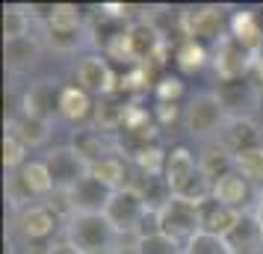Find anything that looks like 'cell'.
Masks as SVG:
<instances>
[{
	"mask_svg": "<svg viewBox=\"0 0 263 254\" xmlns=\"http://www.w3.org/2000/svg\"><path fill=\"white\" fill-rule=\"evenodd\" d=\"M119 233L107 222V216H74L68 222V242L80 254H109L119 245Z\"/></svg>",
	"mask_w": 263,
	"mask_h": 254,
	"instance_id": "cell-1",
	"label": "cell"
},
{
	"mask_svg": "<svg viewBox=\"0 0 263 254\" xmlns=\"http://www.w3.org/2000/svg\"><path fill=\"white\" fill-rule=\"evenodd\" d=\"M225 121H228V112L216 92H201V95H195L183 107V127L195 139H207L213 133L219 136V130L225 127Z\"/></svg>",
	"mask_w": 263,
	"mask_h": 254,
	"instance_id": "cell-2",
	"label": "cell"
},
{
	"mask_svg": "<svg viewBox=\"0 0 263 254\" xmlns=\"http://www.w3.org/2000/svg\"><path fill=\"white\" fill-rule=\"evenodd\" d=\"M74 83L86 89L89 95L109 97V95H119L121 77L112 71V65H109L104 53H89V56H80L74 62Z\"/></svg>",
	"mask_w": 263,
	"mask_h": 254,
	"instance_id": "cell-3",
	"label": "cell"
},
{
	"mask_svg": "<svg viewBox=\"0 0 263 254\" xmlns=\"http://www.w3.org/2000/svg\"><path fill=\"white\" fill-rule=\"evenodd\" d=\"M104 216H107V222L116 228V233L119 237H127V233H142V222L151 213H148V207H145L142 195L133 192V189H116L112 192V198H109L107 210H104Z\"/></svg>",
	"mask_w": 263,
	"mask_h": 254,
	"instance_id": "cell-4",
	"label": "cell"
},
{
	"mask_svg": "<svg viewBox=\"0 0 263 254\" xmlns=\"http://www.w3.org/2000/svg\"><path fill=\"white\" fill-rule=\"evenodd\" d=\"M157 230L166 233L168 240H175L178 245H186L195 233H201V216H198V207L175 195V198L157 213Z\"/></svg>",
	"mask_w": 263,
	"mask_h": 254,
	"instance_id": "cell-5",
	"label": "cell"
},
{
	"mask_svg": "<svg viewBox=\"0 0 263 254\" xmlns=\"http://www.w3.org/2000/svg\"><path fill=\"white\" fill-rule=\"evenodd\" d=\"M45 166H48L50 181H53V192H71L77 183L92 174V166L71 145L50 148L45 154Z\"/></svg>",
	"mask_w": 263,
	"mask_h": 254,
	"instance_id": "cell-6",
	"label": "cell"
},
{
	"mask_svg": "<svg viewBox=\"0 0 263 254\" xmlns=\"http://www.w3.org/2000/svg\"><path fill=\"white\" fill-rule=\"evenodd\" d=\"M180 33L192 42H222L225 38V9L222 6H198L186 9L178 18Z\"/></svg>",
	"mask_w": 263,
	"mask_h": 254,
	"instance_id": "cell-7",
	"label": "cell"
},
{
	"mask_svg": "<svg viewBox=\"0 0 263 254\" xmlns=\"http://www.w3.org/2000/svg\"><path fill=\"white\" fill-rule=\"evenodd\" d=\"M254 56H257V53H251L246 45H239L237 38L228 33V36L219 42V48H216V53H213V68H216V74H219L222 83H228V80H246L251 74Z\"/></svg>",
	"mask_w": 263,
	"mask_h": 254,
	"instance_id": "cell-8",
	"label": "cell"
},
{
	"mask_svg": "<svg viewBox=\"0 0 263 254\" xmlns=\"http://www.w3.org/2000/svg\"><path fill=\"white\" fill-rule=\"evenodd\" d=\"M216 95L225 107L228 119H254V112L260 109V89L251 83V77L246 80H228V83H219Z\"/></svg>",
	"mask_w": 263,
	"mask_h": 254,
	"instance_id": "cell-9",
	"label": "cell"
},
{
	"mask_svg": "<svg viewBox=\"0 0 263 254\" xmlns=\"http://www.w3.org/2000/svg\"><path fill=\"white\" fill-rule=\"evenodd\" d=\"M219 145L231 157L257 151L263 148V124H257L254 119H228L225 127L219 130Z\"/></svg>",
	"mask_w": 263,
	"mask_h": 254,
	"instance_id": "cell-10",
	"label": "cell"
},
{
	"mask_svg": "<svg viewBox=\"0 0 263 254\" xmlns=\"http://www.w3.org/2000/svg\"><path fill=\"white\" fill-rule=\"evenodd\" d=\"M57 225H60V219L45 201L21 207L18 216H15V230L24 237V242H48L53 237Z\"/></svg>",
	"mask_w": 263,
	"mask_h": 254,
	"instance_id": "cell-11",
	"label": "cell"
},
{
	"mask_svg": "<svg viewBox=\"0 0 263 254\" xmlns=\"http://www.w3.org/2000/svg\"><path fill=\"white\" fill-rule=\"evenodd\" d=\"M60 92H62V86L57 80H39V83H33L21 95V115L50 121L53 112H57V104H60Z\"/></svg>",
	"mask_w": 263,
	"mask_h": 254,
	"instance_id": "cell-12",
	"label": "cell"
},
{
	"mask_svg": "<svg viewBox=\"0 0 263 254\" xmlns=\"http://www.w3.org/2000/svg\"><path fill=\"white\" fill-rule=\"evenodd\" d=\"M228 248L234 254H263V225L260 219L242 210L237 219V225L225 233Z\"/></svg>",
	"mask_w": 263,
	"mask_h": 254,
	"instance_id": "cell-13",
	"label": "cell"
},
{
	"mask_svg": "<svg viewBox=\"0 0 263 254\" xmlns=\"http://www.w3.org/2000/svg\"><path fill=\"white\" fill-rule=\"evenodd\" d=\"M68 195H71V204H74V213H77V216H101V213L107 210L109 198H112V189L89 174V178L77 183Z\"/></svg>",
	"mask_w": 263,
	"mask_h": 254,
	"instance_id": "cell-14",
	"label": "cell"
},
{
	"mask_svg": "<svg viewBox=\"0 0 263 254\" xmlns=\"http://www.w3.org/2000/svg\"><path fill=\"white\" fill-rule=\"evenodd\" d=\"M42 60V45L33 36L15 38V42H3V65L9 74H27L33 71Z\"/></svg>",
	"mask_w": 263,
	"mask_h": 254,
	"instance_id": "cell-15",
	"label": "cell"
},
{
	"mask_svg": "<svg viewBox=\"0 0 263 254\" xmlns=\"http://www.w3.org/2000/svg\"><path fill=\"white\" fill-rule=\"evenodd\" d=\"M71 148L89 163V166H95V163H101V160L119 154V145H116L107 133L95 130V127H92V130H74Z\"/></svg>",
	"mask_w": 263,
	"mask_h": 254,
	"instance_id": "cell-16",
	"label": "cell"
},
{
	"mask_svg": "<svg viewBox=\"0 0 263 254\" xmlns=\"http://www.w3.org/2000/svg\"><path fill=\"white\" fill-rule=\"evenodd\" d=\"M195 171H198V160H195V154H192L186 145H175L172 151H168L163 178H166V183L172 186V192L175 195L183 189V183L190 181Z\"/></svg>",
	"mask_w": 263,
	"mask_h": 254,
	"instance_id": "cell-17",
	"label": "cell"
},
{
	"mask_svg": "<svg viewBox=\"0 0 263 254\" xmlns=\"http://www.w3.org/2000/svg\"><path fill=\"white\" fill-rule=\"evenodd\" d=\"M57 112H60L65 121L80 124V121H86L92 112H95V101H92V95H89L86 89H80L77 83L62 86L60 104H57Z\"/></svg>",
	"mask_w": 263,
	"mask_h": 254,
	"instance_id": "cell-18",
	"label": "cell"
},
{
	"mask_svg": "<svg viewBox=\"0 0 263 254\" xmlns=\"http://www.w3.org/2000/svg\"><path fill=\"white\" fill-rule=\"evenodd\" d=\"M242 210H234V207H225L219 204L216 198L204 201L198 207V216H201V230L204 233H213V237H225L228 230L237 225V219Z\"/></svg>",
	"mask_w": 263,
	"mask_h": 254,
	"instance_id": "cell-19",
	"label": "cell"
},
{
	"mask_svg": "<svg viewBox=\"0 0 263 254\" xmlns=\"http://www.w3.org/2000/svg\"><path fill=\"white\" fill-rule=\"evenodd\" d=\"M231 36L237 38L239 45H246L251 53H263V24L257 18V12H251V9L234 12V18H231Z\"/></svg>",
	"mask_w": 263,
	"mask_h": 254,
	"instance_id": "cell-20",
	"label": "cell"
},
{
	"mask_svg": "<svg viewBox=\"0 0 263 254\" xmlns=\"http://www.w3.org/2000/svg\"><path fill=\"white\" fill-rule=\"evenodd\" d=\"M127 101L121 95H109V97H101L95 104V130L101 133H116L124 127V119H127Z\"/></svg>",
	"mask_w": 263,
	"mask_h": 254,
	"instance_id": "cell-21",
	"label": "cell"
},
{
	"mask_svg": "<svg viewBox=\"0 0 263 254\" xmlns=\"http://www.w3.org/2000/svg\"><path fill=\"white\" fill-rule=\"evenodd\" d=\"M213 198L225 207L242 210V204L249 201V181L239 171H231V174H225L213 183Z\"/></svg>",
	"mask_w": 263,
	"mask_h": 254,
	"instance_id": "cell-22",
	"label": "cell"
},
{
	"mask_svg": "<svg viewBox=\"0 0 263 254\" xmlns=\"http://www.w3.org/2000/svg\"><path fill=\"white\" fill-rule=\"evenodd\" d=\"M9 133H15L27 148H39L48 142L50 136V121L45 119H30V115H12L9 119Z\"/></svg>",
	"mask_w": 263,
	"mask_h": 254,
	"instance_id": "cell-23",
	"label": "cell"
},
{
	"mask_svg": "<svg viewBox=\"0 0 263 254\" xmlns=\"http://www.w3.org/2000/svg\"><path fill=\"white\" fill-rule=\"evenodd\" d=\"M92 178H98V181L104 183V186H109L112 192H116V189H124V186H127V178H130V163L121 157V154H112V157L101 160V163L92 166Z\"/></svg>",
	"mask_w": 263,
	"mask_h": 254,
	"instance_id": "cell-24",
	"label": "cell"
},
{
	"mask_svg": "<svg viewBox=\"0 0 263 254\" xmlns=\"http://www.w3.org/2000/svg\"><path fill=\"white\" fill-rule=\"evenodd\" d=\"M166 157H168L166 148L145 145V148H139V151H133L130 157H124V160L130 163L133 169H139L142 174H148V178H163V171H166Z\"/></svg>",
	"mask_w": 263,
	"mask_h": 254,
	"instance_id": "cell-25",
	"label": "cell"
},
{
	"mask_svg": "<svg viewBox=\"0 0 263 254\" xmlns=\"http://www.w3.org/2000/svg\"><path fill=\"white\" fill-rule=\"evenodd\" d=\"M172 56H175V65H178L180 71H198V68H204L207 65V48H204L201 42H192V38H180L178 45H175V50H172Z\"/></svg>",
	"mask_w": 263,
	"mask_h": 254,
	"instance_id": "cell-26",
	"label": "cell"
},
{
	"mask_svg": "<svg viewBox=\"0 0 263 254\" xmlns=\"http://www.w3.org/2000/svg\"><path fill=\"white\" fill-rule=\"evenodd\" d=\"M198 169L216 183L219 178H225V174H231V171H237V163H234V157H231L222 145H213V148H207V151L201 154Z\"/></svg>",
	"mask_w": 263,
	"mask_h": 254,
	"instance_id": "cell-27",
	"label": "cell"
},
{
	"mask_svg": "<svg viewBox=\"0 0 263 254\" xmlns=\"http://www.w3.org/2000/svg\"><path fill=\"white\" fill-rule=\"evenodd\" d=\"M48 30H80L83 15L74 3H50V15L45 18Z\"/></svg>",
	"mask_w": 263,
	"mask_h": 254,
	"instance_id": "cell-28",
	"label": "cell"
},
{
	"mask_svg": "<svg viewBox=\"0 0 263 254\" xmlns=\"http://www.w3.org/2000/svg\"><path fill=\"white\" fill-rule=\"evenodd\" d=\"M30 18L24 6H6L3 9V42H15V38L30 36Z\"/></svg>",
	"mask_w": 263,
	"mask_h": 254,
	"instance_id": "cell-29",
	"label": "cell"
},
{
	"mask_svg": "<svg viewBox=\"0 0 263 254\" xmlns=\"http://www.w3.org/2000/svg\"><path fill=\"white\" fill-rule=\"evenodd\" d=\"M136 248L139 254H183V245L168 240L160 230H145L142 237H136Z\"/></svg>",
	"mask_w": 263,
	"mask_h": 254,
	"instance_id": "cell-30",
	"label": "cell"
},
{
	"mask_svg": "<svg viewBox=\"0 0 263 254\" xmlns=\"http://www.w3.org/2000/svg\"><path fill=\"white\" fill-rule=\"evenodd\" d=\"M183 254H234L228 248L225 237H213V233H195L186 245H183Z\"/></svg>",
	"mask_w": 263,
	"mask_h": 254,
	"instance_id": "cell-31",
	"label": "cell"
},
{
	"mask_svg": "<svg viewBox=\"0 0 263 254\" xmlns=\"http://www.w3.org/2000/svg\"><path fill=\"white\" fill-rule=\"evenodd\" d=\"M27 151H30V148H27L15 133L3 136V166H6V171H9V174H12V171H18L27 163Z\"/></svg>",
	"mask_w": 263,
	"mask_h": 254,
	"instance_id": "cell-32",
	"label": "cell"
},
{
	"mask_svg": "<svg viewBox=\"0 0 263 254\" xmlns=\"http://www.w3.org/2000/svg\"><path fill=\"white\" fill-rule=\"evenodd\" d=\"M234 163H237V171L249 183L257 186V183L263 181V148L249 151V154H239V157H234Z\"/></svg>",
	"mask_w": 263,
	"mask_h": 254,
	"instance_id": "cell-33",
	"label": "cell"
},
{
	"mask_svg": "<svg viewBox=\"0 0 263 254\" xmlns=\"http://www.w3.org/2000/svg\"><path fill=\"white\" fill-rule=\"evenodd\" d=\"M154 95L157 104H178L183 97V80L175 77V74H160L154 83Z\"/></svg>",
	"mask_w": 263,
	"mask_h": 254,
	"instance_id": "cell-34",
	"label": "cell"
},
{
	"mask_svg": "<svg viewBox=\"0 0 263 254\" xmlns=\"http://www.w3.org/2000/svg\"><path fill=\"white\" fill-rule=\"evenodd\" d=\"M45 42L57 53H74L80 48V30H48L45 27Z\"/></svg>",
	"mask_w": 263,
	"mask_h": 254,
	"instance_id": "cell-35",
	"label": "cell"
},
{
	"mask_svg": "<svg viewBox=\"0 0 263 254\" xmlns=\"http://www.w3.org/2000/svg\"><path fill=\"white\" fill-rule=\"evenodd\" d=\"M178 119H183V112H180L178 104H157V107H154L157 127H168V124H175Z\"/></svg>",
	"mask_w": 263,
	"mask_h": 254,
	"instance_id": "cell-36",
	"label": "cell"
},
{
	"mask_svg": "<svg viewBox=\"0 0 263 254\" xmlns=\"http://www.w3.org/2000/svg\"><path fill=\"white\" fill-rule=\"evenodd\" d=\"M21 254H53V245L50 242H24Z\"/></svg>",
	"mask_w": 263,
	"mask_h": 254,
	"instance_id": "cell-37",
	"label": "cell"
},
{
	"mask_svg": "<svg viewBox=\"0 0 263 254\" xmlns=\"http://www.w3.org/2000/svg\"><path fill=\"white\" fill-rule=\"evenodd\" d=\"M251 83L257 86V89H260L263 92V53H257V56H254V65H251Z\"/></svg>",
	"mask_w": 263,
	"mask_h": 254,
	"instance_id": "cell-38",
	"label": "cell"
},
{
	"mask_svg": "<svg viewBox=\"0 0 263 254\" xmlns=\"http://www.w3.org/2000/svg\"><path fill=\"white\" fill-rule=\"evenodd\" d=\"M109 254H139V248H136V242H127V245H116Z\"/></svg>",
	"mask_w": 263,
	"mask_h": 254,
	"instance_id": "cell-39",
	"label": "cell"
},
{
	"mask_svg": "<svg viewBox=\"0 0 263 254\" xmlns=\"http://www.w3.org/2000/svg\"><path fill=\"white\" fill-rule=\"evenodd\" d=\"M53 254H80V251H77L71 242L65 240V242H60V245H53Z\"/></svg>",
	"mask_w": 263,
	"mask_h": 254,
	"instance_id": "cell-40",
	"label": "cell"
},
{
	"mask_svg": "<svg viewBox=\"0 0 263 254\" xmlns=\"http://www.w3.org/2000/svg\"><path fill=\"white\" fill-rule=\"evenodd\" d=\"M254 216L260 219V225H263V198H260V201H257V210H254Z\"/></svg>",
	"mask_w": 263,
	"mask_h": 254,
	"instance_id": "cell-41",
	"label": "cell"
},
{
	"mask_svg": "<svg viewBox=\"0 0 263 254\" xmlns=\"http://www.w3.org/2000/svg\"><path fill=\"white\" fill-rule=\"evenodd\" d=\"M257 192H260V198H263V181H260V183H257Z\"/></svg>",
	"mask_w": 263,
	"mask_h": 254,
	"instance_id": "cell-42",
	"label": "cell"
}]
</instances>
